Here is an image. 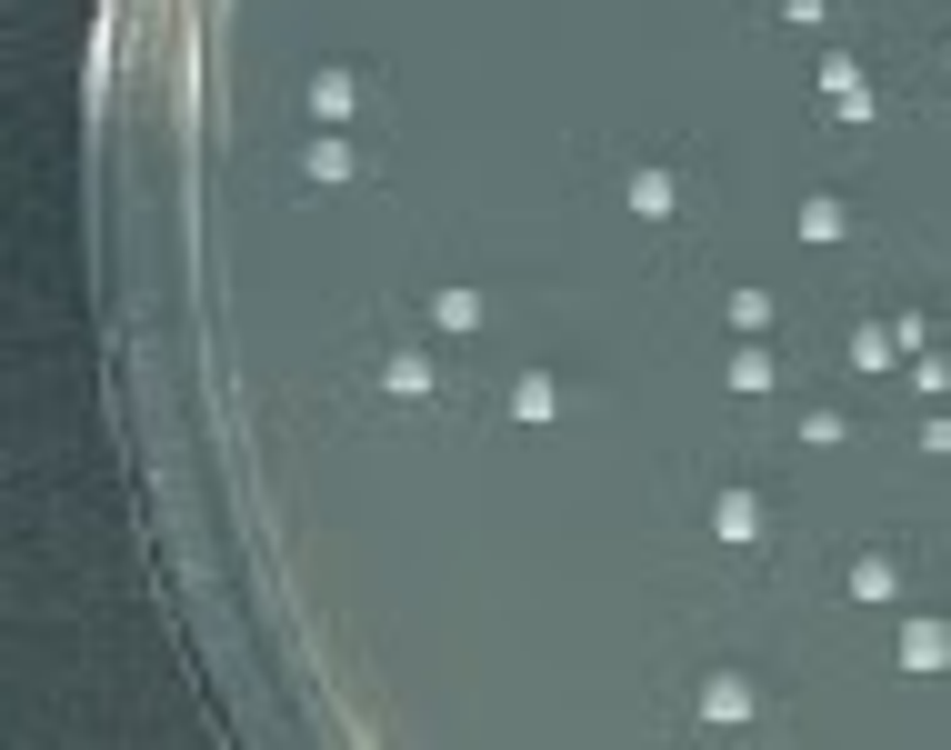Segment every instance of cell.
I'll return each instance as SVG.
<instances>
[{
    "label": "cell",
    "instance_id": "cell-1",
    "mask_svg": "<svg viewBox=\"0 0 951 750\" xmlns=\"http://www.w3.org/2000/svg\"><path fill=\"white\" fill-rule=\"evenodd\" d=\"M431 320H441V330H471V320H481V301H461V291H441V301H431Z\"/></svg>",
    "mask_w": 951,
    "mask_h": 750
},
{
    "label": "cell",
    "instance_id": "cell-2",
    "mask_svg": "<svg viewBox=\"0 0 951 750\" xmlns=\"http://www.w3.org/2000/svg\"><path fill=\"white\" fill-rule=\"evenodd\" d=\"M702 711H721V720H741V711H751V691H741V680H712V691H702Z\"/></svg>",
    "mask_w": 951,
    "mask_h": 750
}]
</instances>
